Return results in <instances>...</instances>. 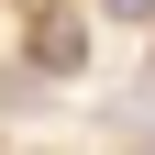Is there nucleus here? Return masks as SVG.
Instances as JSON below:
<instances>
[{
	"label": "nucleus",
	"mask_w": 155,
	"mask_h": 155,
	"mask_svg": "<svg viewBox=\"0 0 155 155\" xmlns=\"http://www.w3.org/2000/svg\"><path fill=\"white\" fill-rule=\"evenodd\" d=\"M22 55H33V78H78V67H89V22L55 0V11H33V22H22Z\"/></svg>",
	"instance_id": "obj_1"
}]
</instances>
